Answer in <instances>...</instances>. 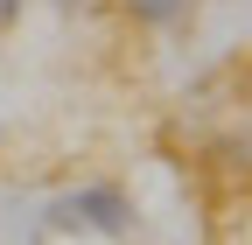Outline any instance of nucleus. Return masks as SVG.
I'll return each mask as SVG.
<instances>
[{
	"instance_id": "7ed1b4c3",
	"label": "nucleus",
	"mask_w": 252,
	"mask_h": 245,
	"mask_svg": "<svg viewBox=\"0 0 252 245\" xmlns=\"http://www.w3.org/2000/svg\"><path fill=\"white\" fill-rule=\"evenodd\" d=\"M21 7H28V0H0V28H14V21H21Z\"/></svg>"
},
{
	"instance_id": "f257e3e1",
	"label": "nucleus",
	"mask_w": 252,
	"mask_h": 245,
	"mask_svg": "<svg viewBox=\"0 0 252 245\" xmlns=\"http://www.w3.org/2000/svg\"><path fill=\"white\" fill-rule=\"evenodd\" d=\"M42 217H49L56 238H133L140 210H133V196H126L119 182H77V189L49 196Z\"/></svg>"
},
{
	"instance_id": "20e7f679",
	"label": "nucleus",
	"mask_w": 252,
	"mask_h": 245,
	"mask_svg": "<svg viewBox=\"0 0 252 245\" xmlns=\"http://www.w3.org/2000/svg\"><path fill=\"white\" fill-rule=\"evenodd\" d=\"M56 7H63V14H77V7H84V0H56Z\"/></svg>"
},
{
	"instance_id": "f03ea898",
	"label": "nucleus",
	"mask_w": 252,
	"mask_h": 245,
	"mask_svg": "<svg viewBox=\"0 0 252 245\" xmlns=\"http://www.w3.org/2000/svg\"><path fill=\"white\" fill-rule=\"evenodd\" d=\"M119 14L133 28H154V35H168V28H182L189 14H196V0H119Z\"/></svg>"
}]
</instances>
